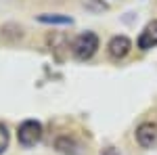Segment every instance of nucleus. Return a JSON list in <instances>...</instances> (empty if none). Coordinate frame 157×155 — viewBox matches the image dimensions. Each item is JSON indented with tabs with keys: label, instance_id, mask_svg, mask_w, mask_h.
I'll return each instance as SVG.
<instances>
[{
	"label": "nucleus",
	"instance_id": "obj_1",
	"mask_svg": "<svg viewBox=\"0 0 157 155\" xmlns=\"http://www.w3.org/2000/svg\"><path fill=\"white\" fill-rule=\"evenodd\" d=\"M98 50V36L94 32H82L71 42V55L78 61H88L97 55Z\"/></svg>",
	"mask_w": 157,
	"mask_h": 155
},
{
	"label": "nucleus",
	"instance_id": "obj_2",
	"mask_svg": "<svg viewBox=\"0 0 157 155\" xmlns=\"http://www.w3.org/2000/svg\"><path fill=\"white\" fill-rule=\"evenodd\" d=\"M17 141L21 147L29 149V147H36L42 141V124L36 119H25L19 124V130H17Z\"/></svg>",
	"mask_w": 157,
	"mask_h": 155
},
{
	"label": "nucleus",
	"instance_id": "obj_3",
	"mask_svg": "<svg viewBox=\"0 0 157 155\" xmlns=\"http://www.w3.org/2000/svg\"><path fill=\"white\" fill-rule=\"evenodd\" d=\"M136 143L143 149H155L157 147V124L155 122H143L136 128Z\"/></svg>",
	"mask_w": 157,
	"mask_h": 155
},
{
	"label": "nucleus",
	"instance_id": "obj_4",
	"mask_svg": "<svg viewBox=\"0 0 157 155\" xmlns=\"http://www.w3.org/2000/svg\"><path fill=\"white\" fill-rule=\"evenodd\" d=\"M130 50H132V42H130L128 36H113L107 44V55L113 61L126 59L130 55Z\"/></svg>",
	"mask_w": 157,
	"mask_h": 155
},
{
	"label": "nucleus",
	"instance_id": "obj_5",
	"mask_svg": "<svg viewBox=\"0 0 157 155\" xmlns=\"http://www.w3.org/2000/svg\"><path fill=\"white\" fill-rule=\"evenodd\" d=\"M136 44H138L140 50H151V48L157 46V19L149 21V23L143 27V32H140Z\"/></svg>",
	"mask_w": 157,
	"mask_h": 155
},
{
	"label": "nucleus",
	"instance_id": "obj_6",
	"mask_svg": "<svg viewBox=\"0 0 157 155\" xmlns=\"http://www.w3.org/2000/svg\"><path fill=\"white\" fill-rule=\"evenodd\" d=\"M55 149L63 155H80V143L71 138V136H59L57 141H55Z\"/></svg>",
	"mask_w": 157,
	"mask_h": 155
},
{
	"label": "nucleus",
	"instance_id": "obj_7",
	"mask_svg": "<svg viewBox=\"0 0 157 155\" xmlns=\"http://www.w3.org/2000/svg\"><path fill=\"white\" fill-rule=\"evenodd\" d=\"M36 19L44 25H71L73 23V19L69 15H61V13H44V15H38Z\"/></svg>",
	"mask_w": 157,
	"mask_h": 155
},
{
	"label": "nucleus",
	"instance_id": "obj_8",
	"mask_svg": "<svg viewBox=\"0 0 157 155\" xmlns=\"http://www.w3.org/2000/svg\"><path fill=\"white\" fill-rule=\"evenodd\" d=\"M9 141H11V134H9V130H6V126H4V124H0V155L6 151Z\"/></svg>",
	"mask_w": 157,
	"mask_h": 155
},
{
	"label": "nucleus",
	"instance_id": "obj_9",
	"mask_svg": "<svg viewBox=\"0 0 157 155\" xmlns=\"http://www.w3.org/2000/svg\"><path fill=\"white\" fill-rule=\"evenodd\" d=\"M84 6L90 11H107V4L105 2H97V0H84Z\"/></svg>",
	"mask_w": 157,
	"mask_h": 155
},
{
	"label": "nucleus",
	"instance_id": "obj_10",
	"mask_svg": "<svg viewBox=\"0 0 157 155\" xmlns=\"http://www.w3.org/2000/svg\"><path fill=\"white\" fill-rule=\"evenodd\" d=\"M101 155H121V153L117 151V147H113V145H109V147H105V149L101 151Z\"/></svg>",
	"mask_w": 157,
	"mask_h": 155
}]
</instances>
